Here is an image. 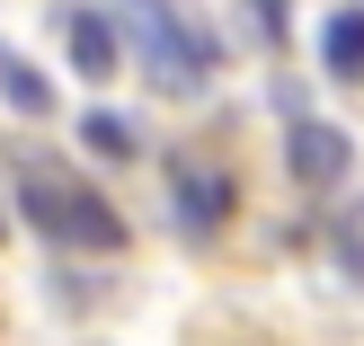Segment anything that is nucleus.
Segmentation results:
<instances>
[{"label":"nucleus","mask_w":364,"mask_h":346,"mask_svg":"<svg viewBox=\"0 0 364 346\" xmlns=\"http://www.w3.org/2000/svg\"><path fill=\"white\" fill-rule=\"evenodd\" d=\"M320 71H329V80H364V9L347 0V9H329V27H320Z\"/></svg>","instance_id":"obj_4"},{"label":"nucleus","mask_w":364,"mask_h":346,"mask_svg":"<svg viewBox=\"0 0 364 346\" xmlns=\"http://www.w3.org/2000/svg\"><path fill=\"white\" fill-rule=\"evenodd\" d=\"M284 169H294V187L329 195V187H347V169H355V142L338 134L329 116H294V134H284Z\"/></svg>","instance_id":"obj_3"},{"label":"nucleus","mask_w":364,"mask_h":346,"mask_svg":"<svg viewBox=\"0 0 364 346\" xmlns=\"http://www.w3.org/2000/svg\"><path fill=\"white\" fill-rule=\"evenodd\" d=\"M89 142H98L107 160H124V151H134V124H124V116H107V107H98V116H89Z\"/></svg>","instance_id":"obj_8"},{"label":"nucleus","mask_w":364,"mask_h":346,"mask_svg":"<svg viewBox=\"0 0 364 346\" xmlns=\"http://www.w3.org/2000/svg\"><path fill=\"white\" fill-rule=\"evenodd\" d=\"M18 213L36 231H53V240H71V249H124L116 205L89 195V187H63V178H18Z\"/></svg>","instance_id":"obj_2"},{"label":"nucleus","mask_w":364,"mask_h":346,"mask_svg":"<svg viewBox=\"0 0 364 346\" xmlns=\"http://www.w3.org/2000/svg\"><path fill=\"white\" fill-rule=\"evenodd\" d=\"M116 18H98V9H71V63H80V80H107L116 71Z\"/></svg>","instance_id":"obj_6"},{"label":"nucleus","mask_w":364,"mask_h":346,"mask_svg":"<svg viewBox=\"0 0 364 346\" xmlns=\"http://www.w3.org/2000/svg\"><path fill=\"white\" fill-rule=\"evenodd\" d=\"M249 9H258V18H267V36H276V27H284V0H249Z\"/></svg>","instance_id":"obj_9"},{"label":"nucleus","mask_w":364,"mask_h":346,"mask_svg":"<svg viewBox=\"0 0 364 346\" xmlns=\"http://www.w3.org/2000/svg\"><path fill=\"white\" fill-rule=\"evenodd\" d=\"M124 36H134L142 71H151L160 89H205L213 63H223V45H213L178 0H124Z\"/></svg>","instance_id":"obj_1"},{"label":"nucleus","mask_w":364,"mask_h":346,"mask_svg":"<svg viewBox=\"0 0 364 346\" xmlns=\"http://www.w3.org/2000/svg\"><path fill=\"white\" fill-rule=\"evenodd\" d=\"M231 213V178L223 169H178V222L187 231H213Z\"/></svg>","instance_id":"obj_5"},{"label":"nucleus","mask_w":364,"mask_h":346,"mask_svg":"<svg viewBox=\"0 0 364 346\" xmlns=\"http://www.w3.org/2000/svg\"><path fill=\"white\" fill-rule=\"evenodd\" d=\"M0 98H9L18 116H45V107H53V89H45V71H27L18 53H0Z\"/></svg>","instance_id":"obj_7"}]
</instances>
